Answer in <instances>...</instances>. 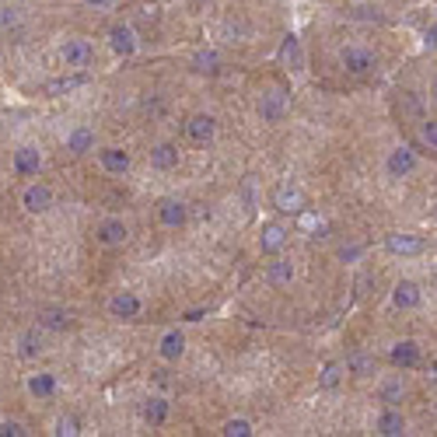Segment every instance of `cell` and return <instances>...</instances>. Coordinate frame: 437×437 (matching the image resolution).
I'll use <instances>...</instances> for the list:
<instances>
[{
  "label": "cell",
  "mask_w": 437,
  "mask_h": 437,
  "mask_svg": "<svg viewBox=\"0 0 437 437\" xmlns=\"http://www.w3.org/2000/svg\"><path fill=\"white\" fill-rule=\"evenodd\" d=\"M60 60L67 67H74V70H88L95 63V46L88 39H67L60 46Z\"/></svg>",
  "instance_id": "cell-1"
},
{
  "label": "cell",
  "mask_w": 437,
  "mask_h": 437,
  "mask_svg": "<svg viewBox=\"0 0 437 437\" xmlns=\"http://www.w3.org/2000/svg\"><path fill=\"white\" fill-rule=\"evenodd\" d=\"M283 112H287V91L283 88L263 91V98H259V116H263V122L283 120Z\"/></svg>",
  "instance_id": "cell-2"
},
{
  "label": "cell",
  "mask_w": 437,
  "mask_h": 437,
  "mask_svg": "<svg viewBox=\"0 0 437 437\" xmlns=\"http://www.w3.org/2000/svg\"><path fill=\"white\" fill-rule=\"evenodd\" d=\"M343 67H347L350 74L364 78V74H371V70L378 67V56H374L371 49H357V46H350V49H343Z\"/></svg>",
  "instance_id": "cell-3"
},
{
  "label": "cell",
  "mask_w": 437,
  "mask_h": 437,
  "mask_svg": "<svg viewBox=\"0 0 437 437\" xmlns=\"http://www.w3.org/2000/svg\"><path fill=\"white\" fill-rule=\"evenodd\" d=\"M385 248L392 252V256H420L423 248H427V241L420 238V235H402V231H396V235H389L385 238Z\"/></svg>",
  "instance_id": "cell-4"
},
{
  "label": "cell",
  "mask_w": 437,
  "mask_h": 437,
  "mask_svg": "<svg viewBox=\"0 0 437 437\" xmlns=\"http://www.w3.org/2000/svg\"><path fill=\"white\" fill-rule=\"evenodd\" d=\"M409 172H416V151L409 144H402V147H396L389 154V175L392 179H406Z\"/></svg>",
  "instance_id": "cell-5"
},
{
  "label": "cell",
  "mask_w": 437,
  "mask_h": 437,
  "mask_svg": "<svg viewBox=\"0 0 437 437\" xmlns=\"http://www.w3.org/2000/svg\"><path fill=\"white\" fill-rule=\"evenodd\" d=\"M273 206L283 210V214H298V210H305V193H301L298 186L283 182L277 193H273Z\"/></svg>",
  "instance_id": "cell-6"
},
{
  "label": "cell",
  "mask_w": 437,
  "mask_h": 437,
  "mask_svg": "<svg viewBox=\"0 0 437 437\" xmlns=\"http://www.w3.org/2000/svg\"><path fill=\"white\" fill-rule=\"evenodd\" d=\"M42 168V154L36 147H18L14 151V172L21 175V179H36Z\"/></svg>",
  "instance_id": "cell-7"
},
{
  "label": "cell",
  "mask_w": 437,
  "mask_h": 437,
  "mask_svg": "<svg viewBox=\"0 0 437 437\" xmlns=\"http://www.w3.org/2000/svg\"><path fill=\"white\" fill-rule=\"evenodd\" d=\"M21 203H25V210H28V214H46V210L53 206V189H49V186H42V182H36V186H28V189H25Z\"/></svg>",
  "instance_id": "cell-8"
},
{
  "label": "cell",
  "mask_w": 437,
  "mask_h": 437,
  "mask_svg": "<svg viewBox=\"0 0 437 437\" xmlns=\"http://www.w3.org/2000/svg\"><path fill=\"white\" fill-rule=\"evenodd\" d=\"M186 133H189V140L206 144V140H214L217 122H214V116H206V112H196V116H189V122H186Z\"/></svg>",
  "instance_id": "cell-9"
},
{
  "label": "cell",
  "mask_w": 437,
  "mask_h": 437,
  "mask_svg": "<svg viewBox=\"0 0 437 437\" xmlns=\"http://www.w3.org/2000/svg\"><path fill=\"white\" fill-rule=\"evenodd\" d=\"M158 221L164 228H182L186 224V203L182 199H161L158 203Z\"/></svg>",
  "instance_id": "cell-10"
},
{
  "label": "cell",
  "mask_w": 437,
  "mask_h": 437,
  "mask_svg": "<svg viewBox=\"0 0 437 437\" xmlns=\"http://www.w3.org/2000/svg\"><path fill=\"white\" fill-rule=\"evenodd\" d=\"M126 238H130V231H126V224H122L120 217H109V221L98 224V241L102 245L116 248V245H126Z\"/></svg>",
  "instance_id": "cell-11"
},
{
  "label": "cell",
  "mask_w": 437,
  "mask_h": 437,
  "mask_svg": "<svg viewBox=\"0 0 437 437\" xmlns=\"http://www.w3.org/2000/svg\"><path fill=\"white\" fill-rule=\"evenodd\" d=\"M109 315L112 318H137L140 315V298H137V294H130V290L116 294V298L109 301Z\"/></svg>",
  "instance_id": "cell-12"
},
{
  "label": "cell",
  "mask_w": 437,
  "mask_h": 437,
  "mask_svg": "<svg viewBox=\"0 0 437 437\" xmlns=\"http://www.w3.org/2000/svg\"><path fill=\"white\" fill-rule=\"evenodd\" d=\"M74 325V312L70 308H42L39 312V329H56V332H63V329H70Z\"/></svg>",
  "instance_id": "cell-13"
},
{
  "label": "cell",
  "mask_w": 437,
  "mask_h": 437,
  "mask_svg": "<svg viewBox=\"0 0 437 437\" xmlns=\"http://www.w3.org/2000/svg\"><path fill=\"white\" fill-rule=\"evenodd\" d=\"M343 371H350L357 378H371V374H378V360L371 354H364V350H354L350 357L343 360Z\"/></svg>",
  "instance_id": "cell-14"
},
{
  "label": "cell",
  "mask_w": 437,
  "mask_h": 437,
  "mask_svg": "<svg viewBox=\"0 0 437 437\" xmlns=\"http://www.w3.org/2000/svg\"><path fill=\"white\" fill-rule=\"evenodd\" d=\"M283 241H287V228H283V224H263L259 248H263L266 256H277L280 248H283Z\"/></svg>",
  "instance_id": "cell-15"
},
{
  "label": "cell",
  "mask_w": 437,
  "mask_h": 437,
  "mask_svg": "<svg viewBox=\"0 0 437 437\" xmlns=\"http://www.w3.org/2000/svg\"><path fill=\"white\" fill-rule=\"evenodd\" d=\"M290 280H294V263L290 259H273L266 266V283L270 287H290Z\"/></svg>",
  "instance_id": "cell-16"
},
{
  "label": "cell",
  "mask_w": 437,
  "mask_h": 437,
  "mask_svg": "<svg viewBox=\"0 0 437 437\" xmlns=\"http://www.w3.org/2000/svg\"><path fill=\"white\" fill-rule=\"evenodd\" d=\"M98 161H102L105 172L122 175V172L130 168V151H122V147H105V151H98Z\"/></svg>",
  "instance_id": "cell-17"
},
{
  "label": "cell",
  "mask_w": 437,
  "mask_h": 437,
  "mask_svg": "<svg viewBox=\"0 0 437 437\" xmlns=\"http://www.w3.org/2000/svg\"><path fill=\"white\" fill-rule=\"evenodd\" d=\"M389 357H392L396 367H416V364H420V347H416L413 339H402V343L392 347V354H389Z\"/></svg>",
  "instance_id": "cell-18"
},
{
  "label": "cell",
  "mask_w": 437,
  "mask_h": 437,
  "mask_svg": "<svg viewBox=\"0 0 437 437\" xmlns=\"http://www.w3.org/2000/svg\"><path fill=\"white\" fill-rule=\"evenodd\" d=\"M374 431L385 437H399L402 431H406V416L402 413H396V409H385L378 420H374Z\"/></svg>",
  "instance_id": "cell-19"
},
{
  "label": "cell",
  "mask_w": 437,
  "mask_h": 437,
  "mask_svg": "<svg viewBox=\"0 0 437 437\" xmlns=\"http://www.w3.org/2000/svg\"><path fill=\"white\" fill-rule=\"evenodd\" d=\"M392 301H396V308H416L420 305V287L413 283V280H402V283H396V290H392Z\"/></svg>",
  "instance_id": "cell-20"
},
{
  "label": "cell",
  "mask_w": 437,
  "mask_h": 437,
  "mask_svg": "<svg viewBox=\"0 0 437 437\" xmlns=\"http://www.w3.org/2000/svg\"><path fill=\"white\" fill-rule=\"evenodd\" d=\"M28 392L36 399H53L56 396V378L49 374V371H36V374H28Z\"/></svg>",
  "instance_id": "cell-21"
},
{
  "label": "cell",
  "mask_w": 437,
  "mask_h": 437,
  "mask_svg": "<svg viewBox=\"0 0 437 437\" xmlns=\"http://www.w3.org/2000/svg\"><path fill=\"white\" fill-rule=\"evenodd\" d=\"M179 164V147L175 144H158L154 151H151V168H158V172H168V168H175Z\"/></svg>",
  "instance_id": "cell-22"
},
{
  "label": "cell",
  "mask_w": 437,
  "mask_h": 437,
  "mask_svg": "<svg viewBox=\"0 0 437 437\" xmlns=\"http://www.w3.org/2000/svg\"><path fill=\"white\" fill-rule=\"evenodd\" d=\"M91 147H95V133H91L88 126H78V130L67 133V151H70V154H88Z\"/></svg>",
  "instance_id": "cell-23"
},
{
  "label": "cell",
  "mask_w": 437,
  "mask_h": 437,
  "mask_svg": "<svg viewBox=\"0 0 437 437\" xmlns=\"http://www.w3.org/2000/svg\"><path fill=\"white\" fill-rule=\"evenodd\" d=\"M182 350H186V336H182L179 329H168V332L161 336V357L164 360H179L182 357Z\"/></svg>",
  "instance_id": "cell-24"
},
{
  "label": "cell",
  "mask_w": 437,
  "mask_h": 437,
  "mask_svg": "<svg viewBox=\"0 0 437 437\" xmlns=\"http://www.w3.org/2000/svg\"><path fill=\"white\" fill-rule=\"evenodd\" d=\"M109 42H112V49H116L120 56H130V53L137 49V36H133V28H126V25H116V28L109 32Z\"/></svg>",
  "instance_id": "cell-25"
},
{
  "label": "cell",
  "mask_w": 437,
  "mask_h": 437,
  "mask_svg": "<svg viewBox=\"0 0 437 437\" xmlns=\"http://www.w3.org/2000/svg\"><path fill=\"white\" fill-rule=\"evenodd\" d=\"M280 63L290 67V70H301V42L298 36H287L283 46H280Z\"/></svg>",
  "instance_id": "cell-26"
},
{
  "label": "cell",
  "mask_w": 437,
  "mask_h": 437,
  "mask_svg": "<svg viewBox=\"0 0 437 437\" xmlns=\"http://www.w3.org/2000/svg\"><path fill=\"white\" fill-rule=\"evenodd\" d=\"M144 420L151 423V427H158V423H164L168 420V399H147V406H144Z\"/></svg>",
  "instance_id": "cell-27"
},
{
  "label": "cell",
  "mask_w": 437,
  "mask_h": 437,
  "mask_svg": "<svg viewBox=\"0 0 437 437\" xmlns=\"http://www.w3.org/2000/svg\"><path fill=\"white\" fill-rule=\"evenodd\" d=\"M339 381H343V364H339V360H329V364L322 367V374H318V389L329 392V389H336Z\"/></svg>",
  "instance_id": "cell-28"
},
{
  "label": "cell",
  "mask_w": 437,
  "mask_h": 437,
  "mask_svg": "<svg viewBox=\"0 0 437 437\" xmlns=\"http://www.w3.org/2000/svg\"><path fill=\"white\" fill-rule=\"evenodd\" d=\"M18 347H21V354H25V357H39V354H42V332H39V325H36V329H28V332H21Z\"/></svg>",
  "instance_id": "cell-29"
},
{
  "label": "cell",
  "mask_w": 437,
  "mask_h": 437,
  "mask_svg": "<svg viewBox=\"0 0 437 437\" xmlns=\"http://www.w3.org/2000/svg\"><path fill=\"white\" fill-rule=\"evenodd\" d=\"M402 396H406V381H402V374H396V378H389L385 385H381V402H402Z\"/></svg>",
  "instance_id": "cell-30"
},
{
  "label": "cell",
  "mask_w": 437,
  "mask_h": 437,
  "mask_svg": "<svg viewBox=\"0 0 437 437\" xmlns=\"http://www.w3.org/2000/svg\"><path fill=\"white\" fill-rule=\"evenodd\" d=\"M217 63H221V60H217V53H214V49L196 53V60H193V67H196L199 74H214V70H217Z\"/></svg>",
  "instance_id": "cell-31"
},
{
  "label": "cell",
  "mask_w": 437,
  "mask_h": 437,
  "mask_svg": "<svg viewBox=\"0 0 437 437\" xmlns=\"http://www.w3.org/2000/svg\"><path fill=\"white\" fill-rule=\"evenodd\" d=\"M56 437H78L80 434V423H78V416H60L56 420V431H53Z\"/></svg>",
  "instance_id": "cell-32"
},
{
  "label": "cell",
  "mask_w": 437,
  "mask_h": 437,
  "mask_svg": "<svg viewBox=\"0 0 437 437\" xmlns=\"http://www.w3.org/2000/svg\"><path fill=\"white\" fill-rule=\"evenodd\" d=\"M221 434H224V437H248V434H252V423H248V420H241V416H238V420H228Z\"/></svg>",
  "instance_id": "cell-33"
},
{
  "label": "cell",
  "mask_w": 437,
  "mask_h": 437,
  "mask_svg": "<svg viewBox=\"0 0 437 437\" xmlns=\"http://www.w3.org/2000/svg\"><path fill=\"white\" fill-rule=\"evenodd\" d=\"M420 140H423L431 151H437V122L434 120H423V122H420Z\"/></svg>",
  "instance_id": "cell-34"
},
{
  "label": "cell",
  "mask_w": 437,
  "mask_h": 437,
  "mask_svg": "<svg viewBox=\"0 0 437 437\" xmlns=\"http://www.w3.org/2000/svg\"><path fill=\"white\" fill-rule=\"evenodd\" d=\"M25 423H18V420H4L0 423V437H25Z\"/></svg>",
  "instance_id": "cell-35"
},
{
  "label": "cell",
  "mask_w": 437,
  "mask_h": 437,
  "mask_svg": "<svg viewBox=\"0 0 437 437\" xmlns=\"http://www.w3.org/2000/svg\"><path fill=\"white\" fill-rule=\"evenodd\" d=\"M78 84H84V78H67V80H56V84H49V91H53V95H60V91H70V88H78Z\"/></svg>",
  "instance_id": "cell-36"
},
{
  "label": "cell",
  "mask_w": 437,
  "mask_h": 437,
  "mask_svg": "<svg viewBox=\"0 0 437 437\" xmlns=\"http://www.w3.org/2000/svg\"><path fill=\"white\" fill-rule=\"evenodd\" d=\"M339 256H343V259H357V256H360V245H350V248H343Z\"/></svg>",
  "instance_id": "cell-37"
},
{
  "label": "cell",
  "mask_w": 437,
  "mask_h": 437,
  "mask_svg": "<svg viewBox=\"0 0 437 437\" xmlns=\"http://www.w3.org/2000/svg\"><path fill=\"white\" fill-rule=\"evenodd\" d=\"M203 318V308H193V312H186V322H199Z\"/></svg>",
  "instance_id": "cell-38"
},
{
  "label": "cell",
  "mask_w": 437,
  "mask_h": 437,
  "mask_svg": "<svg viewBox=\"0 0 437 437\" xmlns=\"http://www.w3.org/2000/svg\"><path fill=\"white\" fill-rule=\"evenodd\" d=\"M434 42H437V28H434V25H431V28H427V46L434 49Z\"/></svg>",
  "instance_id": "cell-39"
},
{
  "label": "cell",
  "mask_w": 437,
  "mask_h": 437,
  "mask_svg": "<svg viewBox=\"0 0 437 437\" xmlns=\"http://www.w3.org/2000/svg\"><path fill=\"white\" fill-rule=\"evenodd\" d=\"M4 21H14V14H11V11H0V25H4Z\"/></svg>",
  "instance_id": "cell-40"
},
{
  "label": "cell",
  "mask_w": 437,
  "mask_h": 437,
  "mask_svg": "<svg viewBox=\"0 0 437 437\" xmlns=\"http://www.w3.org/2000/svg\"><path fill=\"white\" fill-rule=\"evenodd\" d=\"M91 7H105V4H112V0H88Z\"/></svg>",
  "instance_id": "cell-41"
}]
</instances>
